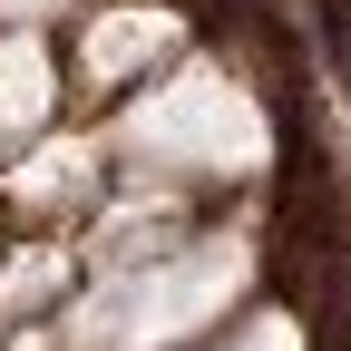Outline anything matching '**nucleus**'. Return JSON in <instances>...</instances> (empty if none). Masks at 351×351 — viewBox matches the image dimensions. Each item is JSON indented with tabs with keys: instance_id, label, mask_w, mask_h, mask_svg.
<instances>
[{
	"instance_id": "f257e3e1",
	"label": "nucleus",
	"mask_w": 351,
	"mask_h": 351,
	"mask_svg": "<svg viewBox=\"0 0 351 351\" xmlns=\"http://www.w3.org/2000/svg\"><path fill=\"white\" fill-rule=\"evenodd\" d=\"M39 108H49V69H39V49H0V127H29Z\"/></svg>"
},
{
	"instance_id": "7ed1b4c3",
	"label": "nucleus",
	"mask_w": 351,
	"mask_h": 351,
	"mask_svg": "<svg viewBox=\"0 0 351 351\" xmlns=\"http://www.w3.org/2000/svg\"><path fill=\"white\" fill-rule=\"evenodd\" d=\"M49 283H59V254H20L10 274H0V293H10V302H39Z\"/></svg>"
},
{
	"instance_id": "f03ea898",
	"label": "nucleus",
	"mask_w": 351,
	"mask_h": 351,
	"mask_svg": "<svg viewBox=\"0 0 351 351\" xmlns=\"http://www.w3.org/2000/svg\"><path fill=\"white\" fill-rule=\"evenodd\" d=\"M156 39H166V20H98V39H88V69L117 78V69H137Z\"/></svg>"
}]
</instances>
